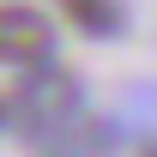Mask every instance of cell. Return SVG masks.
Here are the masks:
<instances>
[{
    "label": "cell",
    "mask_w": 157,
    "mask_h": 157,
    "mask_svg": "<svg viewBox=\"0 0 157 157\" xmlns=\"http://www.w3.org/2000/svg\"><path fill=\"white\" fill-rule=\"evenodd\" d=\"M0 121H6V103H0Z\"/></svg>",
    "instance_id": "cell-3"
},
{
    "label": "cell",
    "mask_w": 157,
    "mask_h": 157,
    "mask_svg": "<svg viewBox=\"0 0 157 157\" xmlns=\"http://www.w3.org/2000/svg\"><path fill=\"white\" fill-rule=\"evenodd\" d=\"M60 12L78 30H91V36H109L115 30V0H60Z\"/></svg>",
    "instance_id": "cell-2"
},
{
    "label": "cell",
    "mask_w": 157,
    "mask_h": 157,
    "mask_svg": "<svg viewBox=\"0 0 157 157\" xmlns=\"http://www.w3.org/2000/svg\"><path fill=\"white\" fill-rule=\"evenodd\" d=\"M48 48H55V30H48L42 12H30V6H0V60L36 67V60H48Z\"/></svg>",
    "instance_id": "cell-1"
}]
</instances>
